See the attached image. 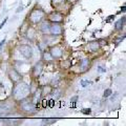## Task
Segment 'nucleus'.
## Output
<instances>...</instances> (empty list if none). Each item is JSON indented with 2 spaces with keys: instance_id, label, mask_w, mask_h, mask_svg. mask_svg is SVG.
I'll use <instances>...</instances> for the list:
<instances>
[{
  "instance_id": "nucleus-27",
  "label": "nucleus",
  "mask_w": 126,
  "mask_h": 126,
  "mask_svg": "<svg viewBox=\"0 0 126 126\" xmlns=\"http://www.w3.org/2000/svg\"><path fill=\"white\" fill-rule=\"evenodd\" d=\"M5 43H6V38L4 37V38H3L2 40H1V42H0V52H1V49L3 48V46L5 45Z\"/></svg>"
},
{
  "instance_id": "nucleus-9",
  "label": "nucleus",
  "mask_w": 126,
  "mask_h": 126,
  "mask_svg": "<svg viewBox=\"0 0 126 126\" xmlns=\"http://www.w3.org/2000/svg\"><path fill=\"white\" fill-rule=\"evenodd\" d=\"M7 77H9V79L13 84L22 80V74L16 67H14V66H12V67L7 69Z\"/></svg>"
},
{
  "instance_id": "nucleus-1",
  "label": "nucleus",
  "mask_w": 126,
  "mask_h": 126,
  "mask_svg": "<svg viewBox=\"0 0 126 126\" xmlns=\"http://www.w3.org/2000/svg\"><path fill=\"white\" fill-rule=\"evenodd\" d=\"M31 94H32L31 85L29 83H26L25 81L21 80L13 85L11 97L14 102H19L23 99L29 98L31 96Z\"/></svg>"
},
{
  "instance_id": "nucleus-20",
  "label": "nucleus",
  "mask_w": 126,
  "mask_h": 126,
  "mask_svg": "<svg viewBox=\"0 0 126 126\" xmlns=\"http://www.w3.org/2000/svg\"><path fill=\"white\" fill-rule=\"evenodd\" d=\"M58 119H56V118H48V119H43L42 120V124H46V125H48V124H53L55 123V122H57Z\"/></svg>"
},
{
  "instance_id": "nucleus-16",
  "label": "nucleus",
  "mask_w": 126,
  "mask_h": 126,
  "mask_svg": "<svg viewBox=\"0 0 126 126\" xmlns=\"http://www.w3.org/2000/svg\"><path fill=\"white\" fill-rule=\"evenodd\" d=\"M41 61L44 63H52V62H54L55 60H54V58L52 57V55H50V53L48 52V48L47 49H45V50H43V52H41Z\"/></svg>"
},
{
  "instance_id": "nucleus-13",
  "label": "nucleus",
  "mask_w": 126,
  "mask_h": 126,
  "mask_svg": "<svg viewBox=\"0 0 126 126\" xmlns=\"http://www.w3.org/2000/svg\"><path fill=\"white\" fill-rule=\"evenodd\" d=\"M50 4H52L53 9L60 11L62 13V7L66 4H69V3H67L66 0H50Z\"/></svg>"
},
{
  "instance_id": "nucleus-24",
  "label": "nucleus",
  "mask_w": 126,
  "mask_h": 126,
  "mask_svg": "<svg viewBox=\"0 0 126 126\" xmlns=\"http://www.w3.org/2000/svg\"><path fill=\"white\" fill-rule=\"evenodd\" d=\"M81 86L82 87H86L87 85H89V84H92V82H90L89 80H81Z\"/></svg>"
},
{
  "instance_id": "nucleus-6",
  "label": "nucleus",
  "mask_w": 126,
  "mask_h": 126,
  "mask_svg": "<svg viewBox=\"0 0 126 126\" xmlns=\"http://www.w3.org/2000/svg\"><path fill=\"white\" fill-rule=\"evenodd\" d=\"M64 18H65V15L63 13H61L60 11H57V10H54V11L50 12V13L46 14V19L49 22L63 23L64 22Z\"/></svg>"
},
{
  "instance_id": "nucleus-30",
  "label": "nucleus",
  "mask_w": 126,
  "mask_h": 126,
  "mask_svg": "<svg viewBox=\"0 0 126 126\" xmlns=\"http://www.w3.org/2000/svg\"><path fill=\"white\" fill-rule=\"evenodd\" d=\"M23 9H24V6H19V7H18V10L16 11V12H17V13H20V12L23 11Z\"/></svg>"
},
{
  "instance_id": "nucleus-19",
  "label": "nucleus",
  "mask_w": 126,
  "mask_h": 126,
  "mask_svg": "<svg viewBox=\"0 0 126 126\" xmlns=\"http://www.w3.org/2000/svg\"><path fill=\"white\" fill-rule=\"evenodd\" d=\"M62 79H63V77L61 76V75H56V76H54L53 79L50 80V83H49V84L52 85L54 88H55V87H59V86H60V84H61Z\"/></svg>"
},
{
  "instance_id": "nucleus-21",
  "label": "nucleus",
  "mask_w": 126,
  "mask_h": 126,
  "mask_svg": "<svg viewBox=\"0 0 126 126\" xmlns=\"http://www.w3.org/2000/svg\"><path fill=\"white\" fill-rule=\"evenodd\" d=\"M112 94L113 93H112V89L111 88H106L104 90V93H103V98H104V99H107V98H109Z\"/></svg>"
},
{
  "instance_id": "nucleus-26",
  "label": "nucleus",
  "mask_w": 126,
  "mask_h": 126,
  "mask_svg": "<svg viewBox=\"0 0 126 126\" xmlns=\"http://www.w3.org/2000/svg\"><path fill=\"white\" fill-rule=\"evenodd\" d=\"M7 20H9V17H5V18H4V20H3L1 23H0V31H1L3 27H4V25H5V23L7 22Z\"/></svg>"
},
{
  "instance_id": "nucleus-10",
  "label": "nucleus",
  "mask_w": 126,
  "mask_h": 126,
  "mask_svg": "<svg viewBox=\"0 0 126 126\" xmlns=\"http://www.w3.org/2000/svg\"><path fill=\"white\" fill-rule=\"evenodd\" d=\"M64 33V27L63 23H57V22H50L49 25V35L56 37H61Z\"/></svg>"
},
{
  "instance_id": "nucleus-3",
  "label": "nucleus",
  "mask_w": 126,
  "mask_h": 126,
  "mask_svg": "<svg viewBox=\"0 0 126 126\" xmlns=\"http://www.w3.org/2000/svg\"><path fill=\"white\" fill-rule=\"evenodd\" d=\"M16 104H17L18 110H20V112L24 113L26 116H33L37 111H39L36 104L33 103V101L30 99V97L26 98V99L19 101V102H16Z\"/></svg>"
},
{
  "instance_id": "nucleus-23",
  "label": "nucleus",
  "mask_w": 126,
  "mask_h": 126,
  "mask_svg": "<svg viewBox=\"0 0 126 126\" xmlns=\"http://www.w3.org/2000/svg\"><path fill=\"white\" fill-rule=\"evenodd\" d=\"M81 112L83 113V115L88 116V115H92L93 110H92V108H82V109H81Z\"/></svg>"
},
{
  "instance_id": "nucleus-18",
  "label": "nucleus",
  "mask_w": 126,
  "mask_h": 126,
  "mask_svg": "<svg viewBox=\"0 0 126 126\" xmlns=\"http://www.w3.org/2000/svg\"><path fill=\"white\" fill-rule=\"evenodd\" d=\"M125 21H126L125 16H123L121 19H119L118 21H116V23H115V31L116 32H121L122 30H123L124 26H125Z\"/></svg>"
},
{
  "instance_id": "nucleus-2",
  "label": "nucleus",
  "mask_w": 126,
  "mask_h": 126,
  "mask_svg": "<svg viewBox=\"0 0 126 126\" xmlns=\"http://www.w3.org/2000/svg\"><path fill=\"white\" fill-rule=\"evenodd\" d=\"M46 12L42 9V7L38 6V5H35L33 9H32L29 14L26 16V22L31 25H38L42 20H44L46 18Z\"/></svg>"
},
{
  "instance_id": "nucleus-4",
  "label": "nucleus",
  "mask_w": 126,
  "mask_h": 126,
  "mask_svg": "<svg viewBox=\"0 0 126 126\" xmlns=\"http://www.w3.org/2000/svg\"><path fill=\"white\" fill-rule=\"evenodd\" d=\"M17 52L25 60H31L34 57V49L31 44H26V43L19 44L17 47Z\"/></svg>"
},
{
  "instance_id": "nucleus-14",
  "label": "nucleus",
  "mask_w": 126,
  "mask_h": 126,
  "mask_svg": "<svg viewBox=\"0 0 126 126\" xmlns=\"http://www.w3.org/2000/svg\"><path fill=\"white\" fill-rule=\"evenodd\" d=\"M12 112V107L9 103H0V117H6Z\"/></svg>"
},
{
  "instance_id": "nucleus-32",
  "label": "nucleus",
  "mask_w": 126,
  "mask_h": 126,
  "mask_svg": "<svg viewBox=\"0 0 126 126\" xmlns=\"http://www.w3.org/2000/svg\"><path fill=\"white\" fill-rule=\"evenodd\" d=\"M67 1V3H69V4H72V3H75V2H77L78 0H66Z\"/></svg>"
},
{
  "instance_id": "nucleus-28",
  "label": "nucleus",
  "mask_w": 126,
  "mask_h": 126,
  "mask_svg": "<svg viewBox=\"0 0 126 126\" xmlns=\"http://www.w3.org/2000/svg\"><path fill=\"white\" fill-rule=\"evenodd\" d=\"M78 96H75V97H73L72 99H70V103H74V104H76V102H77V100H78Z\"/></svg>"
},
{
  "instance_id": "nucleus-31",
  "label": "nucleus",
  "mask_w": 126,
  "mask_h": 126,
  "mask_svg": "<svg viewBox=\"0 0 126 126\" xmlns=\"http://www.w3.org/2000/svg\"><path fill=\"white\" fill-rule=\"evenodd\" d=\"M125 11H126V5L124 4L123 6H122V7H121V11L119 12V13H122V12H123V13H124V12H125Z\"/></svg>"
},
{
  "instance_id": "nucleus-17",
  "label": "nucleus",
  "mask_w": 126,
  "mask_h": 126,
  "mask_svg": "<svg viewBox=\"0 0 126 126\" xmlns=\"http://www.w3.org/2000/svg\"><path fill=\"white\" fill-rule=\"evenodd\" d=\"M86 48L88 49L89 53H97L98 50L101 48V45H100V43L98 42V40H94V41H92V42L87 43Z\"/></svg>"
},
{
  "instance_id": "nucleus-29",
  "label": "nucleus",
  "mask_w": 126,
  "mask_h": 126,
  "mask_svg": "<svg viewBox=\"0 0 126 126\" xmlns=\"http://www.w3.org/2000/svg\"><path fill=\"white\" fill-rule=\"evenodd\" d=\"M115 17H116V16H115V15H113V16H109V17H108V19H107V20H105V22H109L110 20H112V19H115Z\"/></svg>"
},
{
  "instance_id": "nucleus-22",
  "label": "nucleus",
  "mask_w": 126,
  "mask_h": 126,
  "mask_svg": "<svg viewBox=\"0 0 126 126\" xmlns=\"http://www.w3.org/2000/svg\"><path fill=\"white\" fill-rule=\"evenodd\" d=\"M97 72L99 73V74H104L106 73V67H105V65H98V67H97Z\"/></svg>"
},
{
  "instance_id": "nucleus-7",
  "label": "nucleus",
  "mask_w": 126,
  "mask_h": 126,
  "mask_svg": "<svg viewBox=\"0 0 126 126\" xmlns=\"http://www.w3.org/2000/svg\"><path fill=\"white\" fill-rule=\"evenodd\" d=\"M92 67V59L89 57H84L82 58L78 63V72L80 74H85Z\"/></svg>"
},
{
  "instance_id": "nucleus-5",
  "label": "nucleus",
  "mask_w": 126,
  "mask_h": 126,
  "mask_svg": "<svg viewBox=\"0 0 126 126\" xmlns=\"http://www.w3.org/2000/svg\"><path fill=\"white\" fill-rule=\"evenodd\" d=\"M48 52L52 55V57L54 58V60H61L64 56V48H63V45L60 43H57L55 45H52L48 47Z\"/></svg>"
},
{
  "instance_id": "nucleus-25",
  "label": "nucleus",
  "mask_w": 126,
  "mask_h": 126,
  "mask_svg": "<svg viewBox=\"0 0 126 126\" xmlns=\"http://www.w3.org/2000/svg\"><path fill=\"white\" fill-rule=\"evenodd\" d=\"M124 39H125V35H123V36H120V37H118V38H117V39H116V40L113 41V42H115L116 44L118 45V44H119L120 42H122V41H123Z\"/></svg>"
},
{
  "instance_id": "nucleus-12",
  "label": "nucleus",
  "mask_w": 126,
  "mask_h": 126,
  "mask_svg": "<svg viewBox=\"0 0 126 126\" xmlns=\"http://www.w3.org/2000/svg\"><path fill=\"white\" fill-rule=\"evenodd\" d=\"M49 25H50V22L45 18L44 20H42L38 25H36V27H37V30L39 32V34L49 35Z\"/></svg>"
},
{
  "instance_id": "nucleus-15",
  "label": "nucleus",
  "mask_w": 126,
  "mask_h": 126,
  "mask_svg": "<svg viewBox=\"0 0 126 126\" xmlns=\"http://www.w3.org/2000/svg\"><path fill=\"white\" fill-rule=\"evenodd\" d=\"M54 87L50 84H44L40 86V92H41V96L42 98H46L47 96H50Z\"/></svg>"
},
{
  "instance_id": "nucleus-11",
  "label": "nucleus",
  "mask_w": 126,
  "mask_h": 126,
  "mask_svg": "<svg viewBox=\"0 0 126 126\" xmlns=\"http://www.w3.org/2000/svg\"><path fill=\"white\" fill-rule=\"evenodd\" d=\"M43 68H44V63L41 60H39L33 65V67L31 68V76L33 79H38L42 75Z\"/></svg>"
},
{
  "instance_id": "nucleus-8",
  "label": "nucleus",
  "mask_w": 126,
  "mask_h": 126,
  "mask_svg": "<svg viewBox=\"0 0 126 126\" xmlns=\"http://www.w3.org/2000/svg\"><path fill=\"white\" fill-rule=\"evenodd\" d=\"M39 35V32L37 30V27L35 25H31L29 24V26L26 27V30L24 32V37L31 42H34L37 40V37Z\"/></svg>"
}]
</instances>
